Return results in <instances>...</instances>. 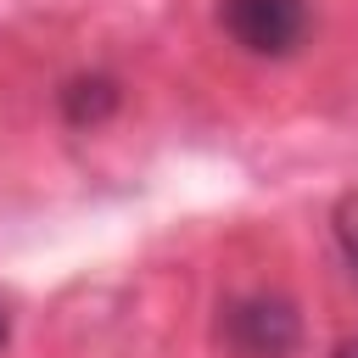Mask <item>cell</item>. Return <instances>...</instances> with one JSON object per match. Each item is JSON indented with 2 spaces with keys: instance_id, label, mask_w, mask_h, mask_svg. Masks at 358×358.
<instances>
[{
  "instance_id": "cell-4",
  "label": "cell",
  "mask_w": 358,
  "mask_h": 358,
  "mask_svg": "<svg viewBox=\"0 0 358 358\" xmlns=\"http://www.w3.org/2000/svg\"><path fill=\"white\" fill-rule=\"evenodd\" d=\"M336 246H341V257L352 268V285H358V190L336 201Z\"/></svg>"
},
{
  "instance_id": "cell-2",
  "label": "cell",
  "mask_w": 358,
  "mask_h": 358,
  "mask_svg": "<svg viewBox=\"0 0 358 358\" xmlns=\"http://www.w3.org/2000/svg\"><path fill=\"white\" fill-rule=\"evenodd\" d=\"M224 341L235 358H285L302 341V319L274 291H246L224 308Z\"/></svg>"
},
{
  "instance_id": "cell-3",
  "label": "cell",
  "mask_w": 358,
  "mask_h": 358,
  "mask_svg": "<svg viewBox=\"0 0 358 358\" xmlns=\"http://www.w3.org/2000/svg\"><path fill=\"white\" fill-rule=\"evenodd\" d=\"M117 101H123L117 78L84 73V78H73V84L62 90V117H67L73 129H95V123H106V117L117 112Z\"/></svg>"
},
{
  "instance_id": "cell-6",
  "label": "cell",
  "mask_w": 358,
  "mask_h": 358,
  "mask_svg": "<svg viewBox=\"0 0 358 358\" xmlns=\"http://www.w3.org/2000/svg\"><path fill=\"white\" fill-rule=\"evenodd\" d=\"M336 358H358V341H341V347H336Z\"/></svg>"
},
{
  "instance_id": "cell-5",
  "label": "cell",
  "mask_w": 358,
  "mask_h": 358,
  "mask_svg": "<svg viewBox=\"0 0 358 358\" xmlns=\"http://www.w3.org/2000/svg\"><path fill=\"white\" fill-rule=\"evenodd\" d=\"M6 341H11V302L0 296V347H6Z\"/></svg>"
},
{
  "instance_id": "cell-1",
  "label": "cell",
  "mask_w": 358,
  "mask_h": 358,
  "mask_svg": "<svg viewBox=\"0 0 358 358\" xmlns=\"http://www.w3.org/2000/svg\"><path fill=\"white\" fill-rule=\"evenodd\" d=\"M308 22H313L308 0H218V28L229 34V45L263 62L296 56L308 39Z\"/></svg>"
}]
</instances>
